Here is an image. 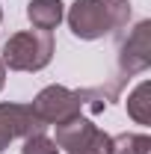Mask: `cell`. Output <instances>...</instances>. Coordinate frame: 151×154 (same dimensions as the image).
Here are the masks:
<instances>
[{"label": "cell", "mask_w": 151, "mask_h": 154, "mask_svg": "<svg viewBox=\"0 0 151 154\" xmlns=\"http://www.w3.org/2000/svg\"><path fill=\"white\" fill-rule=\"evenodd\" d=\"M65 21L77 38L95 42L128 27L131 3L128 0H74L65 12Z\"/></svg>", "instance_id": "1"}, {"label": "cell", "mask_w": 151, "mask_h": 154, "mask_svg": "<svg viewBox=\"0 0 151 154\" xmlns=\"http://www.w3.org/2000/svg\"><path fill=\"white\" fill-rule=\"evenodd\" d=\"M54 33L45 30H21L9 36L0 48L6 71H42L54 59Z\"/></svg>", "instance_id": "2"}, {"label": "cell", "mask_w": 151, "mask_h": 154, "mask_svg": "<svg viewBox=\"0 0 151 154\" xmlns=\"http://www.w3.org/2000/svg\"><path fill=\"white\" fill-rule=\"evenodd\" d=\"M33 113L45 122V125H62V122H68V119H74V116L83 113V107H86V92H80V89H68V86H45L36 98H33Z\"/></svg>", "instance_id": "3"}, {"label": "cell", "mask_w": 151, "mask_h": 154, "mask_svg": "<svg viewBox=\"0 0 151 154\" xmlns=\"http://www.w3.org/2000/svg\"><path fill=\"white\" fill-rule=\"evenodd\" d=\"M45 122L33 113L30 104H0V154L9 148L12 139L45 134Z\"/></svg>", "instance_id": "4"}, {"label": "cell", "mask_w": 151, "mask_h": 154, "mask_svg": "<svg viewBox=\"0 0 151 154\" xmlns=\"http://www.w3.org/2000/svg\"><path fill=\"white\" fill-rule=\"evenodd\" d=\"M151 65V21H139L119 48V71L125 77L142 74Z\"/></svg>", "instance_id": "5"}, {"label": "cell", "mask_w": 151, "mask_h": 154, "mask_svg": "<svg viewBox=\"0 0 151 154\" xmlns=\"http://www.w3.org/2000/svg\"><path fill=\"white\" fill-rule=\"evenodd\" d=\"M54 128H57V136H54L57 148L59 151H68V154L80 151V148L95 136V131H98V128L92 125V119H86L83 113L74 116V119H68V122H62V125H54Z\"/></svg>", "instance_id": "6"}, {"label": "cell", "mask_w": 151, "mask_h": 154, "mask_svg": "<svg viewBox=\"0 0 151 154\" xmlns=\"http://www.w3.org/2000/svg\"><path fill=\"white\" fill-rule=\"evenodd\" d=\"M27 18L33 24V30L54 33L59 21L65 18V3L62 0H30L27 3Z\"/></svg>", "instance_id": "7"}, {"label": "cell", "mask_w": 151, "mask_h": 154, "mask_svg": "<svg viewBox=\"0 0 151 154\" xmlns=\"http://www.w3.org/2000/svg\"><path fill=\"white\" fill-rule=\"evenodd\" d=\"M128 116L136 125H151V83L142 80L128 95Z\"/></svg>", "instance_id": "8"}, {"label": "cell", "mask_w": 151, "mask_h": 154, "mask_svg": "<svg viewBox=\"0 0 151 154\" xmlns=\"http://www.w3.org/2000/svg\"><path fill=\"white\" fill-rule=\"evenodd\" d=\"M110 154H151V136L148 134L110 136Z\"/></svg>", "instance_id": "9"}, {"label": "cell", "mask_w": 151, "mask_h": 154, "mask_svg": "<svg viewBox=\"0 0 151 154\" xmlns=\"http://www.w3.org/2000/svg\"><path fill=\"white\" fill-rule=\"evenodd\" d=\"M21 154H59V148H57V142H54L51 136L36 134V136H27V139H24Z\"/></svg>", "instance_id": "10"}, {"label": "cell", "mask_w": 151, "mask_h": 154, "mask_svg": "<svg viewBox=\"0 0 151 154\" xmlns=\"http://www.w3.org/2000/svg\"><path fill=\"white\" fill-rule=\"evenodd\" d=\"M74 154H110V134H104V131H95V136Z\"/></svg>", "instance_id": "11"}, {"label": "cell", "mask_w": 151, "mask_h": 154, "mask_svg": "<svg viewBox=\"0 0 151 154\" xmlns=\"http://www.w3.org/2000/svg\"><path fill=\"white\" fill-rule=\"evenodd\" d=\"M3 86H6V65H3V59H0V92H3Z\"/></svg>", "instance_id": "12"}, {"label": "cell", "mask_w": 151, "mask_h": 154, "mask_svg": "<svg viewBox=\"0 0 151 154\" xmlns=\"http://www.w3.org/2000/svg\"><path fill=\"white\" fill-rule=\"evenodd\" d=\"M0 24H3V9H0Z\"/></svg>", "instance_id": "13"}]
</instances>
